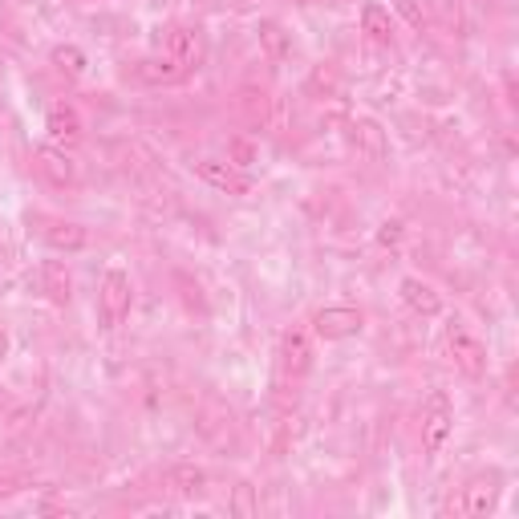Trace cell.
<instances>
[{
	"instance_id": "6da1fadb",
	"label": "cell",
	"mask_w": 519,
	"mask_h": 519,
	"mask_svg": "<svg viewBox=\"0 0 519 519\" xmlns=\"http://www.w3.org/2000/svg\"><path fill=\"white\" fill-rule=\"evenodd\" d=\"M451 430H455V406L443 389H435L426 397V414H422V451L438 455L446 446V438H451Z\"/></svg>"
},
{
	"instance_id": "7a4b0ae2",
	"label": "cell",
	"mask_w": 519,
	"mask_h": 519,
	"mask_svg": "<svg viewBox=\"0 0 519 519\" xmlns=\"http://www.w3.org/2000/svg\"><path fill=\"white\" fill-rule=\"evenodd\" d=\"M446 349H451L455 366L463 369L466 377H483V374H487V349H483V341L466 325L455 321L451 328H446Z\"/></svg>"
},
{
	"instance_id": "3957f363",
	"label": "cell",
	"mask_w": 519,
	"mask_h": 519,
	"mask_svg": "<svg viewBox=\"0 0 519 519\" xmlns=\"http://www.w3.org/2000/svg\"><path fill=\"white\" fill-rule=\"evenodd\" d=\"M98 300H102V321H106V328H118L130 317V276L122 268H110L102 276Z\"/></svg>"
},
{
	"instance_id": "277c9868",
	"label": "cell",
	"mask_w": 519,
	"mask_h": 519,
	"mask_svg": "<svg viewBox=\"0 0 519 519\" xmlns=\"http://www.w3.org/2000/svg\"><path fill=\"white\" fill-rule=\"evenodd\" d=\"M361 325H366V317H361V308H353V305H328V308H321V313L313 317V333L325 337V341L357 337Z\"/></svg>"
},
{
	"instance_id": "5b68a950",
	"label": "cell",
	"mask_w": 519,
	"mask_h": 519,
	"mask_svg": "<svg viewBox=\"0 0 519 519\" xmlns=\"http://www.w3.org/2000/svg\"><path fill=\"white\" fill-rule=\"evenodd\" d=\"M191 167L207 187H215V191H228V195H248L252 191V179H248L240 167L223 162V159H195Z\"/></svg>"
},
{
	"instance_id": "8992f818",
	"label": "cell",
	"mask_w": 519,
	"mask_h": 519,
	"mask_svg": "<svg viewBox=\"0 0 519 519\" xmlns=\"http://www.w3.org/2000/svg\"><path fill=\"white\" fill-rule=\"evenodd\" d=\"M167 57H175L179 69L191 73V69L203 62V37H199V29H191V24H175V29L167 33Z\"/></svg>"
},
{
	"instance_id": "52a82bcc",
	"label": "cell",
	"mask_w": 519,
	"mask_h": 519,
	"mask_svg": "<svg viewBox=\"0 0 519 519\" xmlns=\"http://www.w3.org/2000/svg\"><path fill=\"white\" fill-rule=\"evenodd\" d=\"M280 366L289 377H305L313 369V345H308L305 328H289L280 341Z\"/></svg>"
},
{
	"instance_id": "ba28073f",
	"label": "cell",
	"mask_w": 519,
	"mask_h": 519,
	"mask_svg": "<svg viewBox=\"0 0 519 519\" xmlns=\"http://www.w3.org/2000/svg\"><path fill=\"white\" fill-rule=\"evenodd\" d=\"M37 167H41V175H45L54 187H73V183H77L73 159H69L65 146H57V142L37 146Z\"/></svg>"
},
{
	"instance_id": "9c48e42d",
	"label": "cell",
	"mask_w": 519,
	"mask_h": 519,
	"mask_svg": "<svg viewBox=\"0 0 519 519\" xmlns=\"http://www.w3.org/2000/svg\"><path fill=\"white\" fill-rule=\"evenodd\" d=\"M397 297H402L418 317H438L443 313V297H438L435 284H426L422 276H406V280L397 284Z\"/></svg>"
},
{
	"instance_id": "30bf717a",
	"label": "cell",
	"mask_w": 519,
	"mask_h": 519,
	"mask_svg": "<svg viewBox=\"0 0 519 519\" xmlns=\"http://www.w3.org/2000/svg\"><path fill=\"white\" fill-rule=\"evenodd\" d=\"M349 142L366 154L369 162H382L389 154V142H386V130L374 122V118H353L349 122Z\"/></svg>"
},
{
	"instance_id": "8fae6325",
	"label": "cell",
	"mask_w": 519,
	"mask_h": 519,
	"mask_svg": "<svg viewBox=\"0 0 519 519\" xmlns=\"http://www.w3.org/2000/svg\"><path fill=\"white\" fill-rule=\"evenodd\" d=\"M45 130L57 146H73L77 138H82V114H77L69 102H57V106H49V114H45Z\"/></svg>"
},
{
	"instance_id": "7c38bea8",
	"label": "cell",
	"mask_w": 519,
	"mask_h": 519,
	"mask_svg": "<svg viewBox=\"0 0 519 519\" xmlns=\"http://www.w3.org/2000/svg\"><path fill=\"white\" fill-rule=\"evenodd\" d=\"M495 499H499V475H479V479L466 487L463 507H458V512H466V515H487L491 507H495Z\"/></svg>"
},
{
	"instance_id": "4fadbf2b",
	"label": "cell",
	"mask_w": 519,
	"mask_h": 519,
	"mask_svg": "<svg viewBox=\"0 0 519 519\" xmlns=\"http://www.w3.org/2000/svg\"><path fill=\"white\" fill-rule=\"evenodd\" d=\"M37 280H41V292H45L54 305H69V297H73V280H69L62 260H45L41 272H37Z\"/></svg>"
},
{
	"instance_id": "5bb4252c",
	"label": "cell",
	"mask_w": 519,
	"mask_h": 519,
	"mask_svg": "<svg viewBox=\"0 0 519 519\" xmlns=\"http://www.w3.org/2000/svg\"><path fill=\"white\" fill-rule=\"evenodd\" d=\"M45 244L54 248V252H82L85 244H90V231L82 228V223H49L45 228Z\"/></svg>"
},
{
	"instance_id": "9a60e30c",
	"label": "cell",
	"mask_w": 519,
	"mask_h": 519,
	"mask_svg": "<svg viewBox=\"0 0 519 519\" xmlns=\"http://www.w3.org/2000/svg\"><path fill=\"white\" fill-rule=\"evenodd\" d=\"M361 33H366L369 41H377V45H389L394 41V21H389V13L377 0H369L366 8H361Z\"/></svg>"
},
{
	"instance_id": "2e32d148",
	"label": "cell",
	"mask_w": 519,
	"mask_h": 519,
	"mask_svg": "<svg viewBox=\"0 0 519 519\" xmlns=\"http://www.w3.org/2000/svg\"><path fill=\"white\" fill-rule=\"evenodd\" d=\"M167 483L179 491V495H199V491L207 487V471L195 463H179V466H171Z\"/></svg>"
},
{
	"instance_id": "e0dca14e",
	"label": "cell",
	"mask_w": 519,
	"mask_h": 519,
	"mask_svg": "<svg viewBox=\"0 0 519 519\" xmlns=\"http://www.w3.org/2000/svg\"><path fill=\"white\" fill-rule=\"evenodd\" d=\"M256 33H260V49H264V54L272 57V62H284V57H289L292 41H289V33H284L276 21H260Z\"/></svg>"
},
{
	"instance_id": "ac0fdd59",
	"label": "cell",
	"mask_w": 519,
	"mask_h": 519,
	"mask_svg": "<svg viewBox=\"0 0 519 519\" xmlns=\"http://www.w3.org/2000/svg\"><path fill=\"white\" fill-rule=\"evenodd\" d=\"M138 73H142L146 82H154V85H159V82L171 85V82H179V77H183V69H179L175 57L162 54V57H146V62L138 65Z\"/></svg>"
},
{
	"instance_id": "d6986e66",
	"label": "cell",
	"mask_w": 519,
	"mask_h": 519,
	"mask_svg": "<svg viewBox=\"0 0 519 519\" xmlns=\"http://www.w3.org/2000/svg\"><path fill=\"white\" fill-rule=\"evenodd\" d=\"M49 62L57 65V73H65V77H82L85 73V54L77 45H54V54H49Z\"/></svg>"
},
{
	"instance_id": "ffe728a7",
	"label": "cell",
	"mask_w": 519,
	"mask_h": 519,
	"mask_svg": "<svg viewBox=\"0 0 519 519\" xmlns=\"http://www.w3.org/2000/svg\"><path fill=\"white\" fill-rule=\"evenodd\" d=\"M228 154H231V167H240V171H244V167H252V162H256V146L252 142H248V138H231V142H228Z\"/></svg>"
},
{
	"instance_id": "44dd1931",
	"label": "cell",
	"mask_w": 519,
	"mask_h": 519,
	"mask_svg": "<svg viewBox=\"0 0 519 519\" xmlns=\"http://www.w3.org/2000/svg\"><path fill=\"white\" fill-rule=\"evenodd\" d=\"M377 244H382V248H397V244H402V223L386 220L382 228H377Z\"/></svg>"
},
{
	"instance_id": "7402d4cb",
	"label": "cell",
	"mask_w": 519,
	"mask_h": 519,
	"mask_svg": "<svg viewBox=\"0 0 519 519\" xmlns=\"http://www.w3.org/2000/svg\"><path fill=\"white\" fill-rule=\"evenodd\" d=\"M231 512H236V515H252V512H256L252 487H248V483H244V487H236V504H231Z\"/></svg>"
},
{
	"instance_id": "603a6c76",
	"label": "cell",
	"mask_w": 519,
	"mask_h": 519,
	"mask_svg": "<svg viewBox=\"0 0 519 519\" xmlns=\"http://www.w3.org/2000/svg\"><path fill=\"white\" fill-rule=\"evenodd\" d=\"M394 8L406 16V24H410V29H422V13H418V5H414V0H394Z\"/></svg>"
},
{
	"instance_id": "cb8c5ba5",
	"label": "cell",
	"mask_w": 519,
	"mask_h": 519,
	"mask_svg": "<svg viewBox=\"0 0 519 519\" xmlns=\"http://www.w3.org/2000/svg\"><path fill=\"white\" fill-rule=\"evenodd\" d=\"M5 357H8V333L0 328V361H5Z\"/></svg>"
},
{
	"instance_id": "d4e9b609",
	"label": "cell",
	"mask_w": 519,
	"mask_h": 519,
	"mask_svg": "<svg viewBox=\"0 0 519 519\" xmlns=\"http://www.w3.org/2000/svg\"><path fill=\"white\" fill-rule=\"evenodd\" d=\"M297 5H308V0H297Z\"/></svg>"
}]
</instances>
